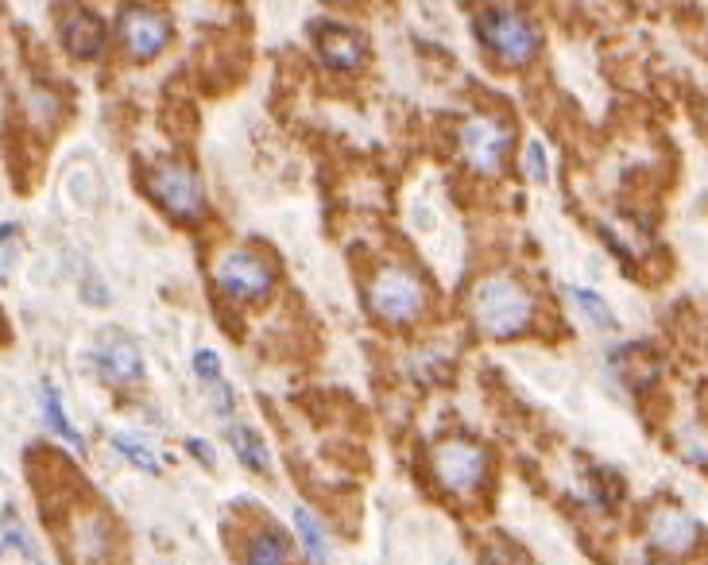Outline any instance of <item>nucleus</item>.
I'll use <instances>...</instances> for the list:
<instances>
[{"instance_id":"1","label":"nucleus","mask_w":708,"mask_h":565,"mask_svg":"<svg viewBox=\"0 0 708 565\" xmlns=\"http://www.w3.org/2000/svg\"><path fill=\"white\" fill-rule=\"evenodd\" d=\"M534 298L527 295V287L519 279L507 275H492L484 283H476L469 295V318L472 326L480 329L492 341H507L515 333L531 326Z\"/></svg>"},{"instance_id":"2","label":"nucleus","mask_w":708,"mask_h":565,"mask_svg":"<svg viewBox=\"0 0 708 565\" xmlns=\"http://www.w3.org/2000/svg\"><path fill=\"white\" fill-rule=\"evenodd\" d=\"M476 31H480V43L500 62H511V66L531 62L534 51H538V35L515 8H484L476 16Z\"/></svg>"},{"instance_id":"3","label":"nucleus","mask_w":708,"mask_h":565,"mask_svg":"<svg viewBox=\"0 0 708 565\" xmlns=\"http://www.w3.org/2000/svg\"><path fill=\"white\" fill-rule=\"evenodd\" d=\"M422 302H426L422 283L403 268H384L368 287V306L384 322H411V318L422 314Z\"/></svg>"},{"instance_id":"4","label":"nucleus","mask_w":708,"mask_h":565,"mask_svg":"<svg viewBox=\"0 0 708 565\" xmlns=\"http://www.w3.org/2000/svg\"><path fill=\"white\" fill-rule=\"evenodd\" d=\"M148 186L151 194H155V202L167 209V213H175L178 221L202 217V182H198V175L190 167L163 163V167H155L148 175Z\"/></svg>"},{"instance_id":"5","label":"nucleus","mask_w":708,"mask_h":565,"mask_svg":"<svg viewBox=\"0 0 708 565\" xmlns=\"http://www.w3.org/2000/svg\"><path fill=\"white\" fill-rule=\"evenodd\" d=\"M484 469H488V457H484V449L472 446V442L453 438V442H442V446L434 449V473L457 496L476 492L480 480H484Z\"/></svg>"},{"instance_id":"6","label":"nucleus","mask_w":708,"mask_h":565,"mask_svg":"<svg viewBox=\"0 0 708 565\" xmlns=\"http://www.w3.org/2000/svg\"><path fill=\"white\" fill-rule=\"evenodd\" d=\"M213 279L217 287L225 291L229 298H240V302H256L271 291V271L267 264H260L256 256L248 252H225L217 264H213Z\"/></svg>"},{"instance_id":"7","label":"nucleus","mask_w":708,"mask_h":565,"mask_svg":"<svg viewBox=\"0 0 708 565\" xmlns=\"http://www.w3.org/2000/svg\"><path fill=\"white\" fill-rule=\"evenodd\" d=\"M507 144H511V132L488 117H472L469 124L461 128V151H465L472 171H480V175L500 171Z\"/></svg>"},{"instance_id":"8","label":"nucleus","mask_w":708,"mask_h":565,"mask_svg":"<svg viewBox=\"0 0 708 565\" xmlns=\"http://www.w3.org/2000/svg\"><path fill=\"white\" fill-rule=\"evenodd\" d=\"M167 20L159 16V12H148V8H128L124 16H120V39H124V47H128V55L140 62L155 59L163 47H167Z\"/></svg>"},{"instance_id":"9","label":"nucleus","mask_w":708,"mask_h":565,"mask_svg":"<svg viewBox=\"0 0 708 565\" xmlns=\"http://www.w3.org/2000/svg\"><path fill=\"white\" fill-rule=\"evenodd\" d=\"M62 47L74 55V59H97L105 51V24L97 16H89L82 8L66 12L62 16Z\"/></svg>"},{"instance_id":"10","label":"nucleus","mask_w":708,"mask_h":565,"mask_svg":"<svg viewBox=\"0 0 708 565\" xmlns=\"http://www.w3.org/2000/svg\"><path fill=\"white\" fill-rule=\"evenodd\" d=\"M93 357L101 364V372L109 376V380H117V384H128V380H136L140 376V349L128 341V337H105V341H97V349H93Z\"/></svg>"},{"instance_id":"11","label":"nucleus","mask_w":708,"mask_h":565,"mask_svg":"<svg viewBox=\"0 0 708 565\" xmlns=\"http://www.w3.org/2000/svg\"><path fill=\"white\" fill-rule=\"evenodd\" d=\"M697 519H689L685 511H662V515H654V523H650V542L658 546V550H666V554H685V550H693V542H697Z\"/></svg>"},{"instance_id":"12","label":"nucleus","mask_w":708,"mask_h":565,"mask_svg":"<svg viewBox=\"0 0 708 565\" xmlns=\"http://www.w3.org/2000/svg\"><path fill=\"white\" fill-rule=\"evenodd\" d=\"M318 55L325 66L333 70H353L364 59V43L356 39L353 31H345L341 24H318Z\"/></svg>"},{"instance_id":"13","label":"nucleus","mask_w":708,"mask_h":565,"mask_svg":"<svg viewBox=\"0 0 708 565\" xmlns=\"http://www.w3.org/2000/svg\"><path fill=\"white\" fill-rule=\"evenodd\" d=\"M39 411H43V422L59 434V438H66L70 446L78 449V453H86V442H82V434L70 426V418L62 415V403H59V391L51 384H43V399H39Z\"/></svg>"},{"instance_id":"14","label":"nucleus","mask_w":708,"mask_h":565,"mask_svg":"<svg viewBox=\"0 0 708 565\" xmlns=\"http://www.w3.org/2000/svg\"><path fill=\"white\" fill-rule=\"evenodd\" d=\"M229 438H233V449H236V457L248 465V469H256V473H267V449H264V442L248 430V426H233L229 430Z\"/></svg>"},{"instance_id":"15","label":"nucleus","mask_w":708,"mask_h":565,"mask_svg":"<svg viewBox=\"0 0 708 565\" xmlns=\"http://www.w3.org/2000/svg\"><path fill=\"white\" fill-rule=\"evenodd\" d=\"M291 558V546L287 538L279 531H260V538L248 546V562H260V565H279Z\"/></svg>"},{"instance_id":"16","label":"nucleus","mask_w":708,"mask_h":565,"mask_svg":"<svg viewBox=\"0 0 708 565\" xmlns=\"http://www.w3.org/2000/svg\"><path fill=\"white\" fill-rule=\"evenodd\" d=\"M295 527L298 535H302V542H306V558L310 562H322L325 558V535H322V523L306 511V507H298L295 511Z\"/></svg>"},{"instance_id":"17","label":"nucleus","mask_w":708,"mask_h":565,"mask_svg":"<svg viewBox=\"0 0 708 565\" xmlns=\"http://www.w3.org/2000/svg\"><path fill=\"white\" fill-rule=\"evenodd\" d=\"M569 295H573V302H581V310L589 314L592 326L616 329V318H612V310L604 306V298L600 295H592V291H585V287H569Z\"/></svg>"},{"instance_id":"18","label":"nucleus","mask_w":708,"mask_h":565,"mask_svg":"<svg viewBox=\"0 0 708 565\" xmlns=\"http://www.w3.org/2000/svg\"><path fill=\"white\" fill-rule=\"evenodd\" d=\"M113 446H117L120 453L132 461V465H140L144 473H159V461L151 457V449L144 446V442H136V438H128V434H117V438H113Z\"/></svg>"},{"instance_id":"19","label":"nucleus","mask_w":708,"mask_h":565,"mask_svg":"<svg viewBox=\"0 0 708 565\" xmlns=\"http://www.w3.org/2000/svg\"><path fill=\"white\" fill-rule=\"evenodd\" d=\"M194 372L202 380H209V384H221V360H217V353H209V349L194 353Z\"/></svg>"},{"instance_id":"20","label":"nucleus","mask_w":708,"mask_h":565,"mask_svg":"<svg viewBox=\"0 0 708 565\" xmlns=\"http://www.w3.org/2000/svg\"><path fill=\"white\" fill-rule=\"evenodd\" d=\"M4 550L8 554H24L28 558V542L20 535V527H16V519H12V511H4Z\"/></svg>"},{"instance_id":"21","label":"nucleus","mask_w":708,"mask_h":565,"mask_svg":"<svg viewBox=\"0 0 708 565\" xmlns=\"http://www.w3.org/2000/svg\"><path fill=\"white\" fill-rule=\"evenodd\" d=\"M546 148L534 140L531 148H527V175H531V182H546Z\"/></svg>"},{"instance_id":"22","label":"nucleus","mask_w":708,"mask_h":565,"mask_svg":"<svg viewBox=\"0 0 708 565\" xmlns=\"http://www.w3.org/2000/svg\"><path fill=\"white\" fill-rule=\"evenodd\" d=\"M186 449H190L194 457H202L206 465H213V449H209V442H198V438H190V442H186Z\"/></svg>"},{"instance_id":"23","label":"nucleus","mask_w":708,"mask_h":565,"mask_svg":"<svg viewBox=\"0 0 708 565\" xmlns=\"http://www.w3.org/2000/svg\"><path fill=\"white\" fill-rule=\"evenodd\" d=\"M705 120H708V109H705Z\"/></svg>"},{"instance_id":"24","label":"nucleus","mask_w":708,"mask_h":565,"mask_svg":"<svg viewBox=\"0 0 708 565\" xmlns=\"http://www.w3.org/2000/svg\"><path fill=\"white\" fill-rule=\"evenodd\" d=\"M341 4H349V0H341Z\"/></svg>"}]
</instances>
